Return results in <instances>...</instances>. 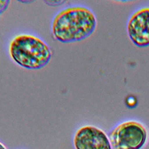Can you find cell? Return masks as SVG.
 <instances>
[{"label":"cell","instance_id":"1","mask_svg":"<svg viewBox=\"0 0 149 149\" xmlns=\"http://www.w3.org/2000/svg\"><path fill=\"white\" fill-rule=\"evenodd\" d=\"M95 14L86 7L74 6L61 10L54 17L52 30L56 40L74 42L86 39L95 31Z\"/></svg>","mask_w":149,"mask_h":149},{"label":"cell","instance_id":"2","mask_svg":"<svg viewBox=\"0 0 149 149\" xmlns=\"http://www.w3.org/2000/svg\"><path fill=\"white\" fill-rule=\"evenodd\" d=\"M9 53L18 65L28 70H40L52 58L50 48L39 37L29 34L15 37L10 43Z\"/></svg>","mask_w":149,"mask_h":149},{"label":"cell","instance_id":"3","mask_svg":"<svg viewBox=\"0 0 149 149\" xmlns=\"http://www.w3.org/2000/svg\"><path fill=\"white\" fill-rule=\"evenodd\" d=\"M147 130L139 122L128 121L120 124L109 136L113 149H141L146 144Z\"/></svg>","mask_w":149,"mask_h":149},{"label":"cell","instance_id":"4","mask_svg":"<svg viewBox=\"0 0 149 149\" xmlns=\"http://www.w3.org/2000/svg\"><path fill=\"white\" fill-rule=\"evenodd\" d=\"M73 142L75 149H112L107 134L92 125L78 129L74 134Z\"/></svg>","mask_w":149,"mask_h":149},{"label":"cell","instance_id":"5","mask_svg":"<svg viewBox=\"0 0 149 149\" xmlns=\"http://www.w3.org/2000/svg\"><path fill=\"white\" fill-rule=\"evenodd\" d=\"M127 33L130 40L138 47L149 46V8L139 9L130 17Z\"/></svg>","mask_w":149,"mask_h":149},{"label":"cell","instance_id":"6","mask_svg":"<svg viewBox=\"0 0 149 149\" xmlns=\"http://www.w3.org/2000/svg\"><path fill=\"white\" fill-rule=\"evenodd\" d=\"M10 1L9 0H0V17L8 7Z\"/></svg>","mask_w":149,"mask_h":149},{"label":"cell","instance_id":"7","mask_svg":"<svg viewBox=\"0 0 149 149\" xmlns=\"http://www.w3.org/2000/svg\"><path fill=\"white\" fill-rule=\"evenodd\" d=\"M0 149H6V148L5 147L3 144H2L1 142H0Z\"/></svg>","mask_w":149,"mask_h":149}]
</instances>
